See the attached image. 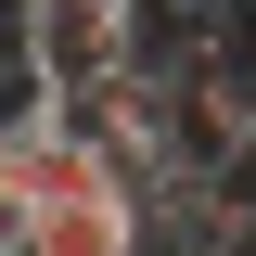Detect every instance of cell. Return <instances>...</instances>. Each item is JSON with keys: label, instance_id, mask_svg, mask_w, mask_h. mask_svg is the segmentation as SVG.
Masks as SVG:
<instances>
[{"label": "cell", "instance_id": "6da1fadb", "mask_svg": "<svg viewBox=\"0 0 256 256\" xmlns=\"http://www.w3.org/2000/svg\"><path fill=\"white\" fill-rule=\"evenodd\" d=\"M154 0H13V102H102L141 77Z\"/></svg>", "mask_w": 256, "mask_h": 256}, {"label": "cell", "instance_id": "7a4b0ae2", "mask_svg": "<svg viewBox=\"0 0 256 256\" xmlns=\"http://www.w3.org/2000/svg\"><path fill=\"white\" fill-rule=\"evenodd\" d=\"M90 192H141V180L102 154V128L77 102H13V128H0V218L26 230L52 205H90Z\"/></svg>", "mask_w": 256, "mask_h": 256}]
</instances>
